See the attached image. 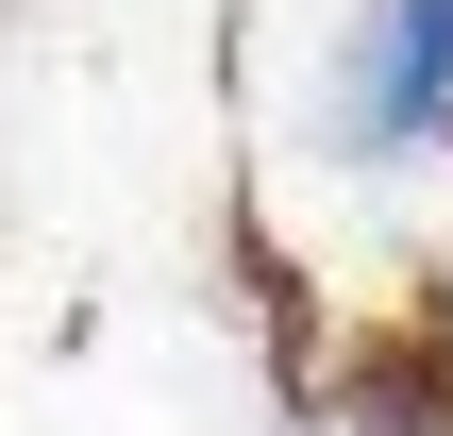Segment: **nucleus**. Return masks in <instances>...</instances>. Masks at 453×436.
<instances>
[{
  "instance_id": "1",
  "label": "nucleus",
  "mask_w": 453,
  "mask_h": 436,
  "mask_svg": "<svg viewBox=\"0 0 453 436\" xmlns=\"http://www.w3.org/2000/svg\"><path fill=\"white\" fill-rule=\"evenodd\" d=\"M336 151H353V168L453 151V0H370V17H353V67H336Z\"/></svg>"
}]
</instances>
